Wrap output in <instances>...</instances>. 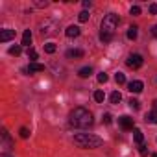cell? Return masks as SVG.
<instances>
[{"label": "cell", "instance_id": "obj_1", "mask_svg": "<svg viewBox=\"0 0 157 157\" xmlns=\"http://www.w3.org/2000/svg\"><path fill=\"white\" fill-rule=\"evenodd\" d=\"M68 122H70L72 128H82V129H83V128H89V126L93 124V115H91V111H87L85 107H76V109L70 111Z\"/></svg>", "mask_w": 157, "mask_h": 157}, {"label": "cell", "instance_id": "obj_2", "mask_svg": "<svg viewBox=\"0 0 157 157\" xmlns=\"http://www.w3.org/2000/svg\"><path fill=\"white\" fill-rule=\"evenodd\" d=\"M117 26H118V15H115V13L105 15L104 21H102V26H100V28H102V32H100V39H102L104 43H109V41L113 39V35H115Z\"/></svg>", "mask_w": 157, "mask_h": 157}, {"label": "cell", "instance_id": "obj_3", "mask_svg": "<svg viewBox=\"0 0 157 157\" xmlns=\"http://www.w3.org/2000/svg\"><path fill=\"white\" fill-rule=\"evenodd\" d=\"M74 144L80 148H100L104 144V140L93 133H78V135H74Z\"/></svg>", "mask_w": 157, "mask_h": 157}, {"label": "cell", "instance_id": "obj_4", "mask_svg": "<svg viewBox=\"0 0 157 157\" xmlns=\"http://www.w3.org/2000/svg\"><path fill=\"white\" fill-rule=\"evenodd\" d=\"M128 67L129 68H140L142 65H144V59H142V56L140 54H131L129 57H128Z\"/></svg>", "mask_w": 157, "mask_h": 157}, {"label": "cell", "instance_id": "obj_5", "mask_svg": "<svg viewBox=\"0 0 157 157\" xmlns=\"http://www.w3.org/2000/svg\"><path fill=\"white\" fill-rule=\"evenodd\" d=\"M118 124H120V128H122L124 131L135 129V128H133V118H131V117H128V115H122V117L118 118Z\"/></svg>", "mask_w": 157, "mask_h": 157}, {"label": "cell", "instance_id": "obj_6", "mask_svg": "<svg viewBox=\"0 0 157 157\" xmlns=\"http://www.w3.org/2000/svg\"><path fill=\"white\" fill-rule=\"evenodd\" d=\"M54 26H56V22L50 21V19H46L44 22H41V35H50L54 32Z\"/></svg>", "mask_w": 157, "mask_h": 157}, {"label": "cell", "instance_id": "obj_7", "mask_svg": "<svg viewBox=\"0 0 157 157\" xmlns=\"http://www.w3.org/2000/svg\"><path fill=\"white\" fill-rule=\"evenodd\" d=\"M142 89H144V83H142V82H139V80H135V82H129V83H128V91H129V93H133V94L142 93Z\"/></svg>", "mask_w": 157, "mask_h": 157}, {"label": "cell", "instance_id": "obj_8", "mask_svg": "<svg viewBox=\"0 0 157 157\" xmlns=\"http://www.w3.org/2000/svg\"><path fill=\"white\" fill-rule=\"evenodd\" d=\"M13 37H15V30L6 28V30L0 32V43H8V41H11Z\"/></svg>", "mask_w": 157, "mask_h": 157}, {"label": "cell", "instance_id": "obj_9", "mask_svg": "<svg viewBox=\"0 0 157 157\" xmlns=\"http://www.w3.org/2000/svg\"><path fill=\"white\" fill-rule=\"evenodd\" d=\"M43 70H44V65H41V63H30L24 68V72H28V74H35V72H43Z\"/></svg>", "mask_w": 157, "mask_h": 157}, {"label": "cell", "instance_id": "obj_10", "mask_svg": "<svg viewBox=\"0 0 157 157\" xmlns=\"http://www.w3.org/2000/svg\"><path fill=\"white\" fill-rule=\"evenodd\" d=\"M67 57L68 59H80V57H83V50H80V48L67 50Z\"/></svg>", "mask_w": 157, "mask_h": 157}, {"label": "cell", "instance_id": "obj_11", "mask_svg": "<svg viewBox=\"0 0 157 157\" xmlns=\"http://www.w3.org/2000/svg\"><path fill=\"white\" fill-rule=\"evenodd\" d=\"M80 33H82V30L78 28V26H68V28L65 30V35H67V37H70V39H72V37H78Z\"/></svg>", "mask_w": 157, "mask_h": 157}, {"label": "cell", "instance_id": "obj_12", "mask_svg": "<svg viewBox=\"0 0 157 157\" xmlns=\"http://www.w3.org/2000/svg\"><path fill=\"white\" fill-rule=\"evenodd\" d=\"M30 43H32V32L24 30V33H22V46H30Z\"/></svg>", "mask_w": 157, "mask_h": 157}, {"label": "cell", "instance_id": "obj_13", "mask_svg": "<svg viewBox=\"0 0 157 157\" xmlns=\"http://www.w3.org/2000/svg\"><path fill=\"white\" fill-rule=\"evenodd\" d=\"M91 74H93V68L91 67H83V68L78 70V76H80V78H89Z\"/></svg>", "mask_w": 157, "mask_h": 157}, {"label": "cell", "instance_id": "obj_14", "mask_svg": "<svg viewBox=\"0 0 157 157\" xmlns=\"http://www.w3.org/2000/svg\"><path fill=\"white\" fill-rule=\"evenodd\" d=\"M133 139H135V142L142 144V140H144V135H142V131H140L139 128H135V129H133Z\"/></svg>", "mask_w": 157, "mask_h": 157}, {"label": "cell", "instance_id": "obj_15", "mask_svg": "<svg viewBox=\"0 0 157 157\" xmlns=\"http://www.w3.org/2000/svg\"><path fill=\"white\" fill-rule=\"evenodd\" d=\"M146 122H150V124H157V111H150V113L146 115Z\"/></svg>", "mask_w": 157, "mask_h": 157}, {"label": "cell", "instance_id": "obj_16", "mask_svg": "<svg viewBox=\"0 0 157 157\" xmlns=\"http://www.w3.org/2000/svg\"><path fill=\"white\" fill-rule=\"evenodd\" d=\"M137 35H139V32H137V26H131V28L128 30V39L135 41V39H137Z\"/></svg>", "mask_w": 157, "mask_h": 157}, {"label": "cell", "instance_id": "obj_17", "mask_svg": "<svg viewBox=\"0 0 157 157\" xmlns=\"http://www.w3.org/2000/svg\"><path fill=\"white\" fill-rule=\"evenodd\" d=\"M115 82H117L118 85H124V83H126V76H124L122 72H117V74H115Z\"/></svg>", "mask_w": 157, "mask_h": 157}, {"label": "cell", "instance_id": "obj_18", "mask_svg": "<svg viewBox=\"0 0 157 157\" xmlns=\"http://www.w3.org/2000/svg\"><path fill=\"white\" fill-rule=\"evenodd\" d=\"M21 52H22V46H21V44H15V46L10 48V54H11V56H21Z\"/></svg>", "mask_w": 157, "mask_h": 157}, {"label": "cell", "instance_id": "obj_19", "mask_svg": "<svg viewBox=\"0 0 157 157\" xmlns=\"http://www.w3.org/2000/svg\"><path fill=\"white\" fill-rule=\"evenodd\" d=\"M94 100H96L98 104H104V100H105V94H104V91H96V93H94Z\"/></svg>", "mask_w": 157, "mask_h": 157}, {"label": "cell", "instance_id": "obj_20", "mask_svg": "<svg viewBox=\"0 0 157 157\" xmlns=\"http://www.w3.org/2000/svg\"><path fill=\"white\" fill-rule=\"evenodd\" d=\"M122 100V94L118 93V91H115V93H111V104H118Z\"/></svg>", "mask_w": 157, "mask_h": 157}, {"label": "cell", "instance_id": "obj_21", "mask_svg": "<svg viewBox=\"0 0 157 157\" xmlns=\"http://www.w3.org/2000/svg\"><path fill=\"white\" fill-rule=\"evenodd\" d=\"M56 48H57V46H56L54 43H46V44H44V52H46V54H54Z\"/></svg>", "mask_w": 157, "mask_h": 157}, {"label": "cell", "instance_id": "obj_22", "mask_svg": "<svg viewBox=\"0 0 157 157\" xmlns=\"http://www.w3.org/2000/svg\"><path fill=\"white\" fill-rule=\"evenodd\" d=\"M89 17H91V15H89V11H82L80 15H78V19H80V22H87V21H89Z\"/></svg>", "mask_w": 157, "mask_h": 157}, {"label": "cell", "instance_id": "obj_23", "mask_svg": "<svg viewBox=\"0 0 157 157\" xmlns=\"http://www.w3.org/2000/svg\"><path fill=\"white\" fill-rule=\"evenodd\" d=\"M28 57L32 59V63H35V59H37L39 56H37V52H35L33 48H28Z\"/></svg>", "mask_w": 157, "mask_h": 157}, {"label": "cell", "instance_id": "obj_24", "mask_svg": "<svg viewBox=\"0 0 157 157\" xmlns=\"http://www.w3.org/2000/svg\"><path fill=\"white\" fill-rule=\"evenodd\" d=\"M107 80H109V76H107L105 72H100V74H98V82H100V83H105Z\"/></svg>", "mask_w": 157, "mask_h": 157}, {"label": "cell", "instance_id": "obj_25", "mask_svg": "<svg viewBox=\"0 0 157 157\" xmlns=\"http://www.w3.org/2000/svg\"><path fill=\"white\" fill-rule=\"evenodd\" d=\"M129 107H131V109H139V107H140V102L135 100V98H131V100H129Z\"/></svg>", "mask_w": 157, "mask_h": 157}, {"label": "cell", "instance_id": "obj_26", "mask_svg": "<svg viewBox=\"0 0 157 157\" xmlns=\"http://www.w3.org/2000/svg\"><path fill=\"white\" fill-rule=\"evenodd\" d=\"M19 133H21V137H22V139H28V137H30V129H28V128H21V129H19Z\"/></svg>", "mask_w": 157, "mask_h": 157}, {"label": "cell", "instance_id": "obj_27", "mask_svg": "<svg viewBox=\"0 0 157 157\" xmlns=\"http://www.w3.org/2000/svg\"><path fill=\"white\" fill-rule=\"evenodd\" d=\"M139 153L140 155H148V146L142 142V144H139Z\"/></svg>", "mask_w": 157, "mask_h": 157}, {"label": "cell", "instance_id": "obj_28", "mask_svg": "<svg viewBox=\"0 0 157 157\" xmlns=\"http://www.w3.org/2000/svg\"><path fill=\"white\" fill-rule=\"evenodd\" d=\"M129 13H131V15H140V8H139V6H133Z\"/></svg>", "mask_w": 157, "mask_h": 157}, {"label": "cell", "instance_id": "obj_29", "mask_svg": "<svg viewBox=\"0 0 157 157\" xmlns=\"http://www.w3.org/2000/svg\"><path fill=\"white\" fill-rule=\"evenodd\" d=\"M104 122H105V124H111V122H113V117H111L109 113H105V115H104Z\"/></svg>", "mask_w": 157, "mask_h": 157}, {"label": "cell", "instance_id": "obj_30", "mask_svg": "<svg viewBox=\"0 0 157 157\" xmlns=\"http://www.w3.org/2000/svg\"><path fill=\"white\" fill-rule=\"evenodd\" d=\"M150 13H151V15H157V4H151V6H150Z\"/></svg>", "mask_w": 157, "mask_h": 157}, {"label": "cell", "instance_id": "obj_31", "mask_svg": "<svg viewBox=\"0 0 157 157\" xmlns=\"http://www.w3.org/2000/svg\"><path fill=\"white\" fill-rule=\"evenodd\" d=\"M35 6H37V8H46L48 2H35Z\"/></svg>", "mask_w": 157, "mask_h": 157}, {"label": "cell", "instance_id": "obj_32", "mask_svg": "<svg viewBox=\"0 0 157 157\" xmlns=\"http://www.w3.org/2000/svg\"><path fill=\"white\" fill-rule=\"evenodd\" d=\"M151 35H153V37H157V24H155V26H151Z\"/></svg>", "mask_w": 157, "mask_h": 157}, {"label": "cell", "instance_id": "obj_33", "mask_svg": "<svg viewBox=\"0 0 157 157\" xmlns=\"http://www.w3.org/2000/svg\"><path fill=\"white\" fill-rule=\"evenodd\" d=\"M151 105H153V111H157V100H153V104H151Z\"/></svg>", "mask_w": 157, "mask_h": 157}, {"label": "cell", "instance_id": "obj_34", "mask_svg": "<svg viewBox=\"0 0 157 157\" xmlns=\"http://www.w3.org/2000/svg\"><path fill=\"white\" fill-rule=\"evenodd\" d=\"M151 157H157V153H153V155H151Z\"/></svg>", "mask_w": 157, "mask_h": 157}]
</instances>
